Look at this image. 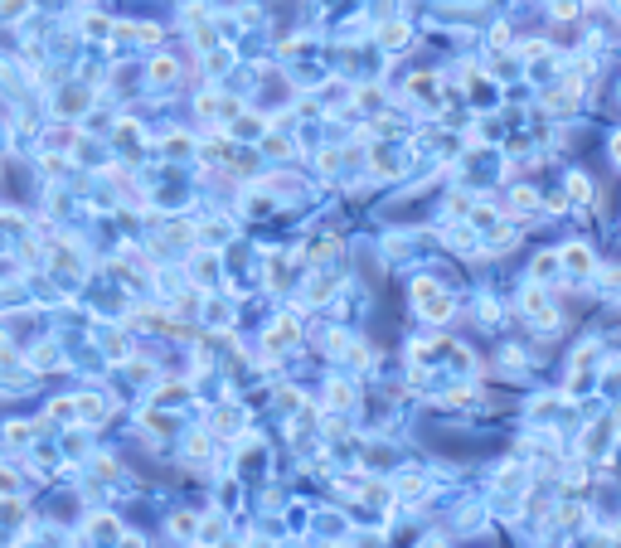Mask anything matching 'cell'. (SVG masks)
I'll use <instances>...</instances> for the list:
<instances>
[{"label": "cell", "mask_w": 621, "mask_h": 548, "mask_svg": "<svg viewBox=\"0 0 621 548\" xmlns=\"http://www.w3.org/2000/svg\"><path fill=\"white\" fill-rule=\"evenodd\" d=\"M617 160H621V136H617Z\"/></svg>", "instance_id": "obj_4"}, {"label": "cell", "mask_w": 621, "mask_h": 548, "mask_svg": "<svg viewBox=\"0 0 621 548\" xmlns=\"http://www.w3.org/2000/svg\"><path fill=\"white\" fill-rule=\"evenodd\" d=\"M413 296H417V306H422L427 316H447V301H442V296H437L432 287H417Z\"/></svg>", "instance_id": "obj_1"}, {"label": "cell", "mask_w": 621, "mask_h": 548, "mask_svg": "<svg viewBox=\"0 0 621 548\" xmlns=\"http://www.w3.org/2000/svg\"><path fill=\"white\" fill-rule=\"evenodd\" d=\"M151 73H156V78H160V83H165V78H175V63H170V59H160V63H156V68H151Z\"/></svg>", "instance_id": "obj_2"}, {"label": "cell", "mask_w": 621, "mask_h": 548, "mask_svg": "<svg viewBox=\"0 0 621 548\" xmlns=\"http://www.w3.org/2000/svg\"><path fill=\"white\" fill-rule=\"evenodd\" d=\"M553 267H558V257H539V262H534L539 277H553Z\"/></svg>", "instance_id": "obj_3"}]
</instances>
